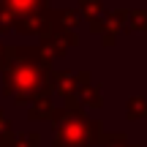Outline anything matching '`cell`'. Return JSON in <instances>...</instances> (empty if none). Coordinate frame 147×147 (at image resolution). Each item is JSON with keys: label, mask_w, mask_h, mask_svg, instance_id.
Segmentation results:
<instances>
[{"label": "cell", "mask_w": 147, "mask_h": 147, "mask_svg": "<svg viewBox=\"0 0 147 147\" xmlns=\"http://www.w3.org/2000/svg\"><path fill=\"white\" fill-rule=\"evenodd\" d=\"M49 123H52V134H55L52 147H95L101 144V136H104L101 123L90 120L76 98H68L65 106L55 109Z\"/></svg>", "instance_id": "obj_2"}, {"label": "cell", "mask_w": 147, "mask_h": 147, "mask_svg": "<svg viewBox=\"0 0 147 147\" xmlns=\"http://www.w3.org/2000/svg\"><path fill=\"white\" fill-rule=\"evenodd\" d=\"M0 8L11 11L14 16H27V14H38L47 8V0H0Z\"/></svg>", "instance_id": "obj_8"}, {"label": "cell", "mask_w": 147, "mask_h": 147, "mask_svg": "<svg viewBox=\"0 0 147 147\" xmlns=\"http://www.w3.org/2000/svg\"><path fill=\"white\" fill-rule=\"evenodd\" d=\"M76 90H79V74L55 71V93L57 95H63L68 101V98H76Z\"/></svg>", "instance_id": "obj_7"}, {"label": "cell", "mask_w": 147, "mask_h": 147, "mask_svg": "<svg viewBox=\"0 0 147 147\" xmlns=\"http://www.w3.org/2000/svg\"><path fill=\"white\" fill-rule=\"evenodd\" d=\"M120 33H128V8H115L101 16V44L115 47Z\"/></svg>", "instance_id": "obj_3"}, {"label": "cell", "mask_w": 147, "mask_h": 147, "mask_svg": "<svg viewBox=\"0 0 147 147\" xmlns=\"http://www.w3.org/2000/svg\"><path fill=\"white\" fill-rule=\"evenodd\" d=\"M49 16H52V30H63V33H76L79 22L84 19L79 8H57L49 11Z\"/></svg>", "instance_id": "obj_6"}, {"label": "cell", "mask_w": 147, "mask_h": 147, "mask_svg": "<svg viewBox=\"0 0 147 147\" xmlns=\"http://www.w3.org/2000/svg\"><path fill=\"white\" fill-rule=\"evenodd\" d=\"M0 147H3V144H0Z\"/></svg>", "instance_id": "obj_18"}, {"label": "cell", "mask_w": 147, "mask_h": 147, "mask_svg": "<svg viewBox=\"0 0 147 147\" xmlns=\"http://www.w3.org/2000/svg\"><path fill=\"white\" fill-rule=\"evenodd\" d=\"M101 147H134V144L128 142V136L120 134V131H109V134L104 131V136H101Z\"/></svg>", "instance_id": "obj_14"}, {"label": "cell", "mask_w": 147, "mask_h": 147, "mask_svg": "<svg viewBox=\"0 0 147 147\" xmlns=\"http://www.w3.org/2000/svg\"><path fill=\"white\" fill-rule=\"evenodd\" d=\"M14 30L19 33V36H33V33H36L38 38H41V36H47V33H52V16H49V8L38 11V14L16 16Z\"/></svg>", "instance_id": "obj_4"}, {"label": "cell", "mask_w": 147, "mask_h": 147, "mask_svg": "<svg viewBox=\"0 0 147 147\" xmlns=\"http://www.w3.org/2000/svg\"><path fill=\"white\" fill-rule=\"evenodd\" d=\"M14 25H16V16L11 14V11L0 8V33H11V30H14Z\"/></svg>", "instance_id": "obj_15"}, {"label": "cell", "mask_w": 147, "mask_h": 147, "mask_svg": "<svg viewBox=\"0 0 147 147\" xmlns=\"http://www.w3.org/2000/svg\"><path fill=\"white\" fill-rule=\"evenodd\" d=\"M125 115H128V120H134V123H147V98L144 95H131L128 98V106H125Z\"/></svg>", "instance_id": "obj_10"}, {"label": "cell", "mask_w": 147, "mask_h": 147, "mask_svg": "<svg viewBox=\"0 0 147 147\" xmlns=\"http://www.w3.org/2000/svg\"><path fill=\"white\" fill-rule=\"evenodd\" d=\"M0 74H3V93L19 106H27L41 95L55 93L52 60L44 57L38 47H5V65Z\"/></svg>", "instance_id": "obj_1"}, {"label": "cell", "mask_w": 147, "mask_h": 147, "mask_svg": "<svg viewBox=\"0 0 147 147\" xmlns=\"http://www.w3.org/2000/svg\"><path fill=\"white\" fill-rule=\"evenodd\" d=\"M55 115V104H52V95H41L30 104L27 109V120H52Z\"/></svg>", "instance_id": "obj_9"}, {"label": "cell", "mask_w": 147, "mask_h": 147, "mask_svg": "<svg viewBox=\"0 0 147 147\" xmlns=\"http://www.w3.org/2000/svg\"><path fill=\"white\" fill-rule=\"evenodd\" d=\"M76 8L82 11V16L87 22H98L101 16L106 14L104 11V0H76Z\"/></svg>", "instance_id": "obj_11"}, {"label": "cell", "mask_w": 147, "mask_h": 147, "mask_svg": "<svg viewBox=\"0 0 147 147\" xmlns=\"http://www.w3.org/2000/svg\"><path fill=\"white\" fill-rule=\"evenodd\" d=\"M3 65H5V47L0 44V71H3Z\"/></svg>", "instance_id": "obj_17"}, {"label": "cell", "mask_w": 147, "mask_h": 147, "mask_svg": "<svg viewBox=\"0 0 147 147\" xmlns=\"http://www.w3.org/2000/svg\"><path fill=\"white\" fill-rule=\"evenodd\" d=\"M128 33H147V8H128Z\"/></svg>", "instance_id": "obj_12"}, {"label": "cell", "mask_w": 147, "mask_h": 147, "mask_svg": "<svg viewBox=\"0 0 147 147\" xmlns=\"http://www.w3.org/2000/svg\"><path fill=\"white\" fill-rule=\"evenodd\" d=\"M3 147H38V134H14L8 142H3Z\"/></svg>", "instance_id": "obj_13"}, {"label": "cell", "mask_w": 147, "mask_h": 147, "mask_svg": "<svg viewBox=\"0 0 147 147\" xmlns=\"http://www.w3.org/2000/svg\"><path fill=\"white\" fill-rule=\"evenodd\" d=\"M11 136H14V131H11V120L5 117V112L0 109V144H3V142H8Z\"/></svg>", "instance_id": "obj_16"}, {"label": "cell", "mask_w": 147, "mask_h": 147, "mask_svg": "<svg viewBox=\"0 0 147 147\" xmlns=\"http://www.w3.org/2000/svg\"><path fill=\"white\" fill-rule=\"evenodd\" d=\"M76 101L87 109H101L104 106V95L101 87L93 84V74L90 71H79V90H76Z\"/></svg>", "instance_id": "obj_5"}]
</instances>
